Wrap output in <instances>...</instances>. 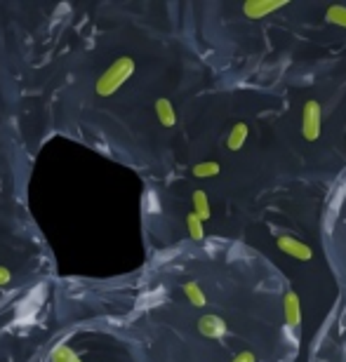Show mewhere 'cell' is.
Listing matches in <instances>:
<instances>
[{
    "instance_id": "6da1fadb",
    "label": "cell",
    "mask_w": 346,
    "mask_h": 362,
    "mask_svg": "<svg viewBox=\"0 0 346 362\" xmlns=\"http://www.w3.org/2000/svg\"><path fill=\"white\" fill-rule=\"evenodd\" d=\"M134 71H137V62L132 57H118V59L97 78V83H95L97 97H102V99L113 97V94L134 76Z\"/></svg>"
},
{
    "instance_id": "7a4b0ae2",
    "label": "cell",
    "mask_w": 346,
    "mask_h": 362,
    "mask_svg": "<svg viewBox=\"0 0 346 362\" xmlns=\"http://www.w3.org/2000/svg\"><path fill=\"white\" fill-rule=\"evenodd\" d=\"M321 120H323L321 104L316 99H308L304 108H301V136L306 141H316L321 136Z\"/></svg>"
},
{
    "instance_id": "3957f363",
    "label": "cell",
    "mask_w": 346,
    "mask_h": 362,
    "mask_svg": "<svg viewBox=\"0 0 346 362\" xmlns=\"http://www.w3.org/2000/svg\"><path fill=\"white\" fill-rule=\"evenodd\" d=\"M278 250L280 252H285L287 257H292V259H299V262H308V259L313 257V252L308 245H304L301 240H297V238H292V235H280L278 240Z\"/></svg>"
},
{
    "instance_id": "277c9868",
    "label": "cell",
    "mask_w": 346,
    "mask_h": 362,
    "mask_svg": "<svg viewBox=\"0 0 346 362\" xmlns=\"http://www.w3.org/2000/svg\"><path fill=\"white\" fill-rule=\"evenodd\" d=\"M283 7H287L285 0H250V3L243 5V12L248 14L250 19H264L266 14L283 10Z\"/></svg>"
},
{
    "instance_id": "5b68a950",
    "label": "cell",
    "mask_w": 346,
    "mask_h": 362,
    "mask_svg": "<svg viewBox=\"0 0 346 362\" xmlns=\"http://www.w3.org/2000/svg\"><path fill=\"white\" fill-rule=\"evenodd\" d=\"M198 332L207 339H221L229 334V325L226 320H221L219 315H203L198 320Z\"/></svg>"
},
{
    "instance_id": "8992f818",
    "label": "cell",
    "mask_w": 346,
    "mask_h": 362,
    "mask_svg": "<svg viewBox=\"0 0 346 362\" xmlns=\"http://www.w3.org/2000/svg\"><path fill=\"white\" fill-rule=\"evenodd\" d=\"M283 310H285V322L290 327H297L301 322V301L294 292H287L283 299Z\"/></svg>"
},
{
    "instance_id": "52a82bcc",
    "label": "cell",
    "mask_w": 346,
    "mask_h": 362,
    "mask_svg": "<svg viewBox=\"0 0 346 362\" xmlns=\"http://www.w3.org/2000/svg\"><path fill=\"white\" fill-rule=\"evenodd\" d=\"M154 108H156V118L163 127L177 125V113H175V106H172L170 99H156Z\"/></svg>"
},
{
    "instance_id": "ba28073f",
    "label": "cell",
    "mask_w": 346,
    "mask_h": 362,
    "mask_svg": "<svg viewBox=\"0 0 346 362\" xmlns=\"http://www.w3.org/2000/svg\"><path fill=\"white\" fill-rule=\"evenodd\" d=\"M191 205H193V209L191 212L196 214V216H200L203 221H207L212 216V209H210V198H207V193L205 191H193V195H191Z\"/></svg>"
},
{
    "instance_id": "9c48e42d",
    "label": "cell",
    "mask_w": 346,
    "mask_h": 362,
    "mask_svg": "<svg viewBox=\"0 0 346 362\" xmlns=\"http://www.w3.org/2000/svg\"><path fill=\"white\" fill-rule=\"evenodd\" d=\"M248 134H250V127L245 125V122H236L233 129H231V134H229V139H226V146L231 151H241L243 144L248 141Z\"/></svg>"
},
{
    "instance_id": "30bf717a",
    "label": "cell",
    "mask_w": 346,
    "mask_h": 362,
    "mask_svg": "<svg viewBox=\"0 0 346 362\" xmlns=\"http://www.w3.org/2000/svg\"><path fill=\"white\" fill-rule=\"evenodd\" d=\"M182 292H184V296L189 299L193 306H205L207 303V296H205V292L200 289V285L198 282H184V287H182Z\"/></svg>"
},
{
    "instance_id": "8fae6325",
    "label": "cell",
    "mask_w": 346,
    "mask_h": 362,
    "mask_svg": "<svg viewBox=\"0 0 346 362\" xmlns=\"http://www.w3.org/2000/svg\"><path fill=\"white\" fill-rule=\"evenodd\" d=\"M219 172H221L219 163L205 160V163H198L196 168H193V177H196V179H212V177H217Z\"/></svg>"
},
{
    "instance_id": "7c38bea8",
    "label": "cell",
    "mask_w": 346,
    "mask_h": 362,
    "mask_svg": "<svg viewBox=\"0 0 346 362\" xmlns=\"http://www.w3.org/2000/svg\"><path fill=\"white\" fill-rule=\"evenodd\" d=\"M203 219L200 216H196L193 212L186 214V228H189V235L193 238V240H203L205 238V226H203Z\"/></svg>"
},
{
    "instance_id": "4fadbf2b",
    "label": "cell",
    "mask_w": 346,
    "mask_h": 362,
    "mask_svg": "<svg viewBox=\"0 0 346 362\" xmlns=\"http://www.w3.org/2000/svg\"><path fill=\"white\" fill-rule=\"evenodd\" d=\"M52 362H83V360L78 358L74 351H71V346L59 344V346H57V349L52 351Z\"/></svg>"
},
{
    "instance_id": "5bb4252c",
    "label": "cell",
    "mask_w": 346,
    "mask_h": 362,
    "mask_svg": "<svg viewBox=\"0 0 346 362\" xmlns=\"http://www.w3.org/2000/svg\"><path fill=\"white\" fill-rule=\"evenodd\" d=\"M325 19L330 21V24H337V26L346 28V7L344 5H330L328 12H325Z\"/></svg>"
},
{
    "instance_id": "9a60e30c",
    "label": "cell",
    "mask_w": 346,
    "mask_h": 362,
    "mask_svg": "<svg viewBox=\"0 0 346 362\" xmlns=\"http://www.w3.org/2000/svg\"><path fill=\"white\" fill-rule=\"evenodd\" d=\"M231 362H257V358H255V353H252V351H243V353H238V356Z\"/></svg>"
},
{
    "instance_id": "2e32d148",
    "label": "cell",
    "mask_w": 346,
    "mask_h": 362,
    "mask_svg": "<svg viewBox=\"0 0 346 362\" xmlns=\"http://www.w3.org/2000/svg\"><path fill=\"white\" fill-rule=\"evenodd\" d=\"M10 280H12V271L7 269V266L0 264V287L7 285V282H10Z\"/></svg>"
}]
</instances>
